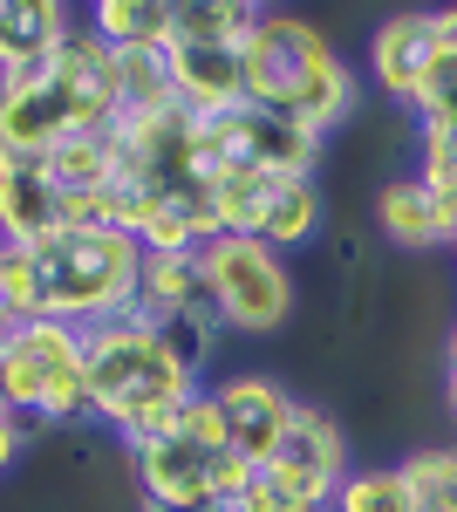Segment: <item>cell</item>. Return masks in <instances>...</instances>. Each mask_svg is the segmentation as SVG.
<instances>
[{
    "instance_id": "cell-1",
    "label": "cell",
    "mask_w": 457,
    "mask_h": 512,
    "mask_svg": "<svg viewBox=\"0 0 457 512\" xmlns=\"http://www.w3.org/2000/svg\"><path fill=\"white\" fill-rule=\"evenodd\" d=\"M239 76H246L253 110L301 123L321 144L335 123L355 117V96H362V82L348 69V55L328 41V28H314L307 14H273V7H260V21L239 41Z\"/></svg>"
},
{
    "instance_id": "cell-31",
    "label": "cell",
    "mask_w": 457,
    "mask_h": 512,
    "mask_svg": "<svg viewBox=\"0 0 457 512\" xmlns=\"http://www.w3.org/2000/svg\"><path fill=\"white\" fill-rule=\"evenodd\" d=\"M444 355H457V328H451V349H444Z\"/></svg>"
},
{
    "instance_id": "cell-28",
    "label": "cell",
    "mask_w": 457,
    "mask_h": 512,
    "mask_svg": "<svg viewBox=\"0 0 457 512\" xmlns=\"http://www.w3.org/2000/svg\"><path fill=\"white\" fill-rule=\"evenodd\" d=\"M444 410L457 417V355H444Z\"/></svg>"
},
{
    "instance_id": "cell-23",
    "label": "cell",
    "mask_w": 457,
    "mask_h": 512,
    "mask_svg": "<svg viewBox=\"0 0 457 512\" xmlns=\"http://www.w3.org/2000/svg\"><path fill=\"white\" fill-rule=\"evenodd\" d=\"M403 478H410V492H417L423 512H457V444L417 451V458L403 465Z\"/></svg>"
},
{
    "instance_id": "cell-14",
    "label": "cell",
    "mask_w": 457,
    "mask_h": 512,
    "mask_svg": "<svg viewBox=\"0 0 457 512\" xmlns=\"http://www.w3.org/2000/svg\"><path fill=\"white\" fill-rule=\"evenodd\" d=\"M62 233V192L48 158H0V246H41Z\"/></svg>"
},
{
    "instance_id": "cell-16",
    "label": "cell",
    "mask_w": 457,
    "mask_h": 512,
    "mask_svg": "<svg viewBox=\"0 0 457 512\" xmlns=\"http://www.w3.org/2000/svg\"><path fill=\"white\" fill-rule=\"evenodd\" d=\"M137 315L164 321V315H212V280L198 246L191 253H144L137 267Z\"/></svg>"
},
{
    "instance_id": "cell-17",
    "label": "cell",
    "mask_w": 457,
    "mask_h": 512,
    "mask_svg": "<svg viewBox=\"0 0 457 512\" xmlns=\"http://www.w3.org/2000/svg\"><path fill=\"white\" fill-rule=\"evenodd\" d=\"M376 233L396 253H430V246H451L444 219H437V198L423 192L417 178H389L376 192Z\"/></svg>"
},
{
    "instance_id": "cell-21",
    "label": "cell",
    "mask_w": 457,
    "mask_h": 512,
    "mask_svg": "<svg viewBox=\"0 0 457 512\" xmlns=\"http://www.w3.org/2000/svg\"><path fill=\"white\" fill-rule=\"evenodd\" d=\"M253 21H260V7H246V0H171V41H219V48H239Z\"/></svg>"
},
{
    "instance_id": "cell-27",
    "label": "cell",
    "mask_w": 457,
    "mask_h": 512,
    "mask_svg": "<svg viewBox=\"0 0 457 512\" xmlns=\"http://www.w3.org/2000/svg\"><path fill=\"white\" fill-rule=\"evenodd\" d=\"M21 444H28V431H21L14 417H0V478H7V465L21 458Z\"/></svg>"
},
{
    "instance_id": "cell-4",
    "label": "cell",
    "mask_w": 457,
    "mask_h": 512,
    "mask_svg": "<svg viewBox=\"0 0 457 512\" xmlns=\"http://www.w3.org/2000/svg\"><path fill=\"white\" fill-rule=\"evenodd\" d=\"M41 280V321H69V328H96L110 315L137 308V267L144 246L116 226H62L55 239L28 246Z\"/></svg>"
},
{
    "instance_id": "cell-10",
    "label": "cell",
    "mask_w": 457,
    "mask_h": 512,
    "mask_svg": "<svg viewBox=\"0 0 457 512\" xmlns=\"http://www.w3.org/2000/svg\"><path fill=\"white\" fill-rule=\"evenodd\" d=\"M267 472H280L287 485L314 492L321 506L335 499V485L348 478V444H342V424L321 410V403H294V424L280 437V451L267 458Z\"/></svg>"
},
{
    "instance_id": "cell-19",
    "label": "cell",
    "mask_w": 457,
    "mask_h": 512,
    "mask_svg": "<svg viewBox=\"0 0 457 512\" xmlns=\"http://www.w3.org/2000/svg\"><path fill=\"white\" fill-rule=\"evenodd\" d=\"M321 212H328V205H321V185H314V178H280L273 198H267V212H260V226H253V239L287 260L294 246H307V239L321 233Z\"/></svg>"
},
{
    "instance_id": "cell-11",
    "label": "cell",
    "mask_w": 457,
    "mask_h": 512,
    "mask_svg": "<svg viewBox=\"0 0 457 512\" xmlns=\"http://www.w3.org/2000/svg\"><path fill=\"white\" fill-rule=\"evenodd\" d=\"M212 403L226 417V444L246 465H267L280 451V437H287V424H294V396L280 390L273 376H226L212 390Z\"/></svg>"
},
{
    "instance_id": "cell-20",
    "label": "cell",
    "mask_w": 457,
    "mask_h": 512,
    "mask_svg": "<svg viewBox=\"0 0 457 512\" xmlns=\"http://www.w3.org/2000/svg\"><path fill=\"white\" fill-rule=\"evenodd\" d=\"M89 28L116 55H151L171 41V0H103V7H89Z\"/></svg>"
},
{
    "instance_id": "cell-12",
    "label": "cell",
    "mask_w": 457,
    "mask_h": 512,
    "mask_svg": "<svg viewBox=\"0 0 457 512\" xmlns=\"http://www.w3.org/2000/svg\"><path fill=\"white\" fill-rule=\"evenodd\" d=\"M430 55H437V14L403 7V14L376 21V35H369V82H376L389 103H403V110H410V103H417V89H423Z\"/></svg>"
},
{
    "instance_id": "cell-7",
    "label": "cell",
    "mask_w": 457,
    "mask_h": 512,
    "mask_svg": "<svg viewBox=\"0 0 457 512\" xmlns=\"http://www.w3.org/2000/svg\"><path fill=\"white\" fill-rule=\"evenodd\" d=\"M198 151L205 171H267V178H314L321 171V137L301 123L253 110V103H232L219 117H198Z\"/></svg>"
},
{
    "instance_id": "cell-2",
    "label": "cell",
    "mask_w": 457,
    "mask_h": 512,
    "mask_svg": "<svg viewBox=\"0 0 457 512\" xmlns=\"http://www.w3.org/2000/svg\"><path fill=\"white\" fill-rule=\"evenodd\" d=\"M82 383H89V417L110 424L123 444L171 431L178 410L205 390L137 308L82 328Z\"/></svg>"
},
{
    "instance_id": "cell-22",
    "label": "cell",
    "mask_w": 457,
    "mask_h": 512,
    "mask_svg": "<svg viewBox=\"0 0 457 512\" xmlns=\"http://www.w3.org/2000/svg\"><path fill=\"white\" fill-rule=\"evenodd\" d=\"M328 512H423V506L410 492V478H403V465H369V472H348L335 485Z\"/></svg>"
},
{
    "instance_id": "cell-26",
    "label": "cell",
    "mask_w": 457,
    "mask_h": 512,
    "mask_svg": "<svg viewBox=\"0 0 457 512\" xmlns=\"http://www.w3.org/2000/svg\"><path fill=\"white\" fill-rule=\"evenodd\" d=\"M0 301L14 321H41V280L28 246H0Z\"/></svg>"
},
{
    "instance_id": "cell-15",
    "label": "cell",
    "mask_w": 457,
    "mask_h": 512,
    "mask_svg": "<svg viewBox=\"0 0 457 512\" xmlns=\"http://www.w3.org/2000/svg\"><path fill=\"white\" fill-rule=\"evenodd\" d=\"M69 28L62 0H0V76H41Z\"/></svg>"
},
{
    "instance_id": "cell-9",
    "label": "cell",
    "mask_w": 457,
    "mask_h": 512,
    "mask_svg": "<svg viewBox=\"0 0 457 512\" xmlns=\"http://www.w3.org/2000/svg\"><path fill=\"white\" fill-rule=\"evenodd\" d=\"M62 137H76V117L62 89L41 76H0V158H48Z\"/></svg>"
},
{
    "instance_id": "cell-8",
    "label": "cell",
    "mask_w": 457,
    "mask_h": 512,
    "mask_svg": "<svg viewBox=\"0 0 457 512\" xmlns=\"http://www.w3.org/2000/svg\"><path fill=\"white\" fill-rule=\"evenodd\" d=\"M48 82L62 89L76 130H116V117H123V110H116V48L96 35L89 21L62 35L55 62H48Z\"/></svg>"
},
{
    "instance_id": "cell-25",
    "label": "cell",
    "mask_w": 457,
    "mask_h": 512,
    "mask_svg": "<svg viewBox=\"0 0 457 512\" xmlns=\"http://www.w3.org/2000/svg\"><path fill=\"white\" fill-rule=\"evenodd\" d=\"M417 123L430 130V123H457V48H444L437 41V55H430V69H423V89H417Z\"/></svg>"
},
{
    "instance_id": "cell-5",
    "label": "cell",
    "mask_w": 457,
    "mask_h": 512,
    "mask_svg": "<svg viewBox=\"0 0 457 512\" xmlns=\"http://www.w3.org/2000/svg\"><path fill=\"white\" fill-rule=\"evenodd\" d=\"M7 390H14V424L21 431H55L89 417V383H82V328L69 321H21L7 342Z\"/></svg>"
},
{
    "instance_id": "cell-6",
    "label": "cell",
    "mask_w": 457,
    "mask_h": 512,
    "mask_svg": "<svg viewBox=\"0 0 457 512\" xmlns=\"http://www.w3.org/2000/svg\"><path fill=\"white\" fill-rule=\"evenodd\" d=\"M198 260H205V280H212V315L232 335H273L294 315V274L287 260L260 246L246 233H212L198 239Z\"/></svg>"
},
{
    "instance_id": "cell-18",
    "label": "cell",
    "mask_w": 457,
    "mask_h": 512,
    "mask_svg": "<svg viewBox=\"0 0 457 512\" xmlns=\"http://www.w3.org/2000/svg\"><path fill=\"white\" fill-rule=\"evenodd\" d=\"M48 178L62 198H96L116 185V130H76L48 151Z\"/></svg>"
},
{
    "instance_id": "cell-24",
    "label": "cell",
    "mask_w": 457,
    "mask_h": 512,
    "mask_svg": "<svg viewBox=\"0 0 457 512\" xmlns=\"http://www.w3.org/2000/svg\"><path fill=\"white\" fill-rule=\"evenodd\" d=\"M151 328L164 335V349L178 355L191 376H205V369H212L219 335H226V328H219V315H164V321H151Z\"/></svg>"
},
{
    "instance_id": "cell-13",
    "label": "cell",
    "mask_w": 457,
    "mask_h": 512,
    "mask_svg": "<svg viewBox=\"0 0 457 512\" xmlns=\"http://www.w3.org/2000/svg\"><path fill=\"white\" fill-rule=\"evenodd\" d=\"M164 69H171V96L191 117H219L232 103H246V76H239V48L219 41H164Z\"/></svg>"
},
{
    "instance_id": "cell-3",
    "label": "cell",
    "mask_w": 457,
    "mask_h": 512,
    "mask_svg": "<svg viewBox=\"0 0 457 512\" xmlns=\"http://www.w3.org/2000/svg\"><path fill=\"white\" fill-rule=\"evenodd\" d=\"M123 451H130V472L144 485V506H164V512H198V506L232 512L246 478H253V465L226 444V417H219L212 390L191 396L171 431L144 437V444H123Z\"/></svg>"
},
{
    "instance_id": "cell-29",
    "label": "cell",
    "mask_w": 457,
    "mask_h": 512,
    "mask_svg": "<svg viewBox=\"0 0 457 512\" xmlns=\"http://www.w3.org/2000/svg\"><path fill=\"white\" fill-rule=\"evenodd\" d=\"M14 328H21V321L7 315V301H0V342H7V335H14Z\"/></svg>"
},
{
    "instance_id": "cell-30",
    "label": "cell",
    "mask_w": 457,
    "mask_h": 512,
    "mask_svg": "<svg viewBox=\"0 0 457 512\" xmlns=\"http://www.w3.org/2000/svg\"><path fill=\"white\" fill-rule=\"evenodd\" d=\"M144 512H164V506H144ZM198 512H226V506H198Z\"/></svg>"
}]
</instances>
